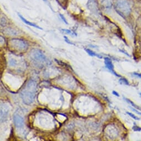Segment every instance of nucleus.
Listing matches in <instances>:
<instances>
[{
  "label": "nucleus",
  "instance_id": "nucleus-15",
  "mask_svg": "<svg viewBox=\"0 0 141 141\" xmlns=\"http://www.w3.org/2000/svg\"><path fill=\"white\" fill-rule=\"evenodd\" d=\"M132 129L133 131H141V128L140 127L138 126L137 125H136V124L135 123V125H133V126L132 127Z\"/></svg>",
  "mask_w": 141,
  "mask_h": 141
},
{
  "label": "nucleus",
  "instance_id": "nucleus-9",
  "mask_svg": "<svg viewBox=\"0 0 141 141\" xmlns=\"http://www.w3.org/2000/svg\"><path fill=\"white\" fill-rule=\"evenodd\" d=\"M101 5L105 7H109L112 4L113 0H100Z\"/></svg>",
  "mask_w": 141,
  "mask_h": 141
},
{
  "label": "nucleus",
  "instance_id": "nucleus-7",
  "mask_svg": "<svg viewBox=\"0 0 141 141\" xmlns=\"http://www.w3.org/2000/svg\"><path fill=\"white\" fill-rule=\"evenodd\" d=\"M104 60H105V64L106 66V68L107 69H108L111 72H112L114 75H116V76L119 77L120 76V75H118L114 71V65H113V64L111 62V60L110 59H109V58H104Z\"/></svg>",
  "mask_w": 141,
  "mask_h": 141
},
{
  "label": "nucleus",
  "instance_id": "nucleus-14",
  "mask_svg": "<svg viewBox=\"0 0 141 141\" xmlns=\"http://www.w3.org/2000/svg\"><path fill=\"white\" fill-rule=\"evenodd\" d=\"M126 113L128 114V115L130 116L132 118H133V119H135L136 120H140V118H139L138 117H137V116H135L134 114L131 113V112H126Z\"/></svg>",
  "mask_w": 141,
  "mask_h": 141
},
{
  "label": "nucleus",
  "instance_id": "nucleus-2",
  "mask_svg": "<svg viewBox=\"0 0 141 141\" xmlns=\"http://www.w3.org/2000/svg\"><path fill=\"white\" fill-rule=\"evenodd\" d=\"M29 56L30 59L36 66L42 67L48 64V59L41 50L33 49L29 53Z\"/></svg>",
  "mask_w": 141,
  "mask_h": 141
},
{
  "label": "nucleus",
  "instance_id": "nucleus-6",
  "mask_svg": "<svg viewBox=\"0 0 141 141\" xmlns=\"http://www.w3.org/2000/svg\"><path fill=\"white\" fill-rule=\"evenodd\" d=\"M9 112V107L7 104L1 103V122L7 118Z\"/></svg>",
  "mask_w": 141,
  "mask_h": 141
},
{
  "label": "nucleus",
  "instance_id": "nucleus-21",
  "mask_svg": "<svg viewBox=\"0 0 141 141\" xmlns=\"http://www.w3.org/2000/svg\"><path fill=\"white\" fill-rule=\"evenodd\" d=\"M112 93H113V95L116 96L117 97H119V96H120L119 94L118 93H117L116 91H112Z\"/></svg>",
  "mask_w": 141,
  "mask_h": 141
},
{
  "label": "nucleus",
  "instance_id": "nucleus-13",
  "mask_svg": "<svg viewBox=\"0 0 141 141\" xmlns=\"http://www.w3.org/2000/svg\"><path fill=\"white\" fill-rule=\"evenodd\" d=\"M62 31H64L65 33H68V34H70V35L72 36H77V34H76V33H75V32H72L71 31H70V30H69V29H62Z\"/></svg>",
  "mask_w": 141,
  "mask_h": 141
},
{
  "label": "nucleus",
  "instance_id": "nucleus-19",
  "mask_svg": "<svg viewBox=\"0 0 141 141\" xmlns=\"http://www.w3.org/2000/svg\"><path fill=\"white\" fill-rule=\"evenodd\" d=\"M132 74L133 76H136V77H138V78H141V73H133L132 74Z\"/></svg>",
  "mask_w": 141,
  "mask_h": 141
},
{
  "label": "nucleus",
  "instance_id": "nucleus-16",
  "mask_svg": "<svg viewBox=\"0 0 141 141\" xmlns=\"http://www.w3.org/2000/svg\"><path fill=\"white\" fill-rule=\"evenodd\" d=\"M9 65L10 66H15L16 65V64H17L16 60L15 59H11V60H9Z\"/></svg>",
  "mask_w": 141,
  "mask_h": 141
},
{
  "label": "nucleus",
  "instance_id": "nucleus-17",
  "mask_svg": "<svg viewBox=\"0 0 141 141\" xmlns=\"http://www.w3.org/2000/svg\"><path fill=\"white\" fill-rule=\"evenodd\" d=\"M59 16H60V18H61V19L63 21V22H64L65 23H66V25H68V22H67V21L66 20V19L65 18L64 16H63V15H62V14H59Z\"/></svg>",
  "mask_w": 141,
  "mask_h": 141
},
{
  "label": "nucleus",
  "instance_id": "nucleus-1",
  "mask_svg": "<svg viewBox=\"0 0 141 141\" xmlns=\"http://www.w3.org/2000/svg\"><path fill=\"white\" fill-rule=\"evenodd\" d=\"M37 84L34 80H29L26 84L25 88L20 93L23 102L26 105H29L34 101L37 92Z\"/></svg>",
  "mask_w": 141,
  "mask_h": 141
},
{
  "label": "nucleus",
  "instance_id": "nucleus-3",
  "mask_svg": "<svg viewBox=\"0 0 141 141\" xmlns=\"http://www.w3.org/2000/svg\"><path fill=\"white\" fill-rule=\"evenodd\" d=\"M115 8L117 12L123 17L128 16L131 12V7L127 0H116Z\"/></svg>",
  "mask_w": 141,
  "mask_h": 141
},
{
  "label": "nucleus",
  "instance_id": "nucleus-4",
  "mask_svg": "<svg viewBox=\"0 0 141 141\" xmlns=\"http://www.w3.org/2000/svg\"><path fill=\"white\" fill-rule=\"evenodd\" d=\"M9 46L11 49L17 52H23L28 48V44L24 40L15 38L12 39L9 42Z\"/></svg>",
  "mask_w": 141,
  "mask_h": 141
},
{
  "label": "nucleus",
  "instance_id": "nucleus-8",
  "mask_svg": "<svg viewBox=\"0 0 141 141\" xmlns=\"http://www.w3.org/2000/svg\"><path fill=\"white\" fill-rule=\"evenodd\" d=\"M18 16L19 17V18H21L22 19V21L24 22L25 23H26V24L27 25H28L30 26H32V27H35V28H38V29H42V28L40 27L39 26H37V25L34 24V23H33L32 22H29L28 21H27V20L24 17H23L22 16H21L20 14H18Z\"/></svg>",
  "mask_w": 141,
  "mask_h": 141
},
{
  "label": "nucleus",
  "instance_id": "nucleus-23",
  "mask_svg": "<svg viewBox=\"0 0 141 141\" xmlns=\"http://www.w3.org/2000/svg\"><path fill=\"white\" fill-rule=\"evenodd\" d=\"M43 1H45V2H46V1H47V0H43Z\"/></svg>",
  "mask_w": 141,
  "mask_h": 141
},
{
  "label": "nucleus",
  "instance_id": "nucleus-18",
  "mask_svg": "<svg viewBox=\"0 0 141 141\" xmlns=\"http://www.w3.org/2000/svg\"><path fill=\"white\" fill-rule=\"evenodd\" d=\"M64 38H65V41L66 43H68V44H71V45H75V44H74L73 43H72V42H70V41H69V40L68 39V38L64 36Z\"/></svg>",
  "mask_w": 141,
  "mask_h": 141
},
{
  "label": "nucleus",
  "instance_id": "nucleus-22",
  "mask_svg": "<svg viewBox=\"0 0 141 141\" xmlns=\"http://www.w3.org/2000/svg\"><path fill=\"white\" fill-rule=\"evenodd\" d=\"M120 51L121 52H122V53H125V54L126 55H128V56H130V55L128 54V53H126V52H125V51H123V50H120Z\"/></svg>",
  "mask_w": 141,
  "mask_h": 141
},
{
  "label": "nucleus",
  "instance_id": "nucleus-24",
  "mask_svg": "<svg viewBox=\"0 0 141 141\" xmlns=\"http://www.w3.org/2000/svg\"><path fill=\"white\" fill-rule=\"evenodd\" d=\"M139 95L141 96V93H139Z\"/></svg>",
  "mask_w": 141,
  "mask_h": 141
},
{
  "label": "nucleus",
  "instance_id": "nucleus-10",
  "mask_svg": "<svg viewBox=\"0 0 141 141\" xmlns=\"http://www.w3.org/2000/svg\"><path fill=\"white\" fill-rule=\"evenodd\" d=\"M85 51L88 53V54L90 56H97V57H98L99 58H100V59H101L102 58V56L101 55H100L99 54H96L95 52H93L92 50H90V49H85Z\"/></svg>",
  "mask_w": 141,
  "mask_h": 141
},
{
  "label": "nucleus",
  "instance_id": "nucleus-12",
  "mask_svg": "<svg viewBox=\"0 0 141 141\" xmlns=\"http://www.w3.org/2000/svg\"><path fill=\"white\" fill-rule=\"evenodd\" d=\"M119 83L121 85H129L130 83L128 80L126 79L122 78L119 80Z\"/></svg>",
  "mask_w": 141,
  "mask_h": 141
},
{
  "label": "nucleus",
  "instance_id": "nucleus-5",
  "mask_svg": "<svg viewBox=\"0 0 141 141\" xmlns=\"http://www.w3.org/2000/svg\"><path fill=\"white\" fill-rule=\"evenodd\" d=\"M13 123L15 126L18 128H22L24 127L25 120L23 117L18 113H16L13 117Z\"/></svg>",
  "mask_w": 141,
  "mask_h": 141
},
{
  "label": "nucleus",
  "instance_id": "nucleus-11",
  "mask_svg": "<svg viewBox=\"0 0 141 141\" xmlns=\"http://www.w3.org/2000/svg\"><path fill=\"white\" fill-rule=\"evenodd\" d=\"M124 99H125V101H126L128 102V103H130L132 107H135V108L136 109H137L138 110H140L141 111V107H139L138 106H137V105H136V104L134 103L133 101H132L131 100H130V99H127V98H124Z\"/></svg>",
  "mask_w": 141,
  "mask_h": 141
},
{
  "label": "nucleus",
  "instance_id": "nucleus-20",
  "mask_svg": "<svg viewBox=\"0 0 141 141\" xmlns=\"http://www.w3.org/2000/svg\"><path fill=\"white\" fill-rule=\"evenodd\" d=\"M130 109H131L132 110H133V111L134 112H136V113H137V114H138V115H141V112L140 111H138V110H137L136 109H133V108H132V107H130Z\"/></svg>",
  "mask_w": 141,
  "mask_h": 141
}]
</instances>
